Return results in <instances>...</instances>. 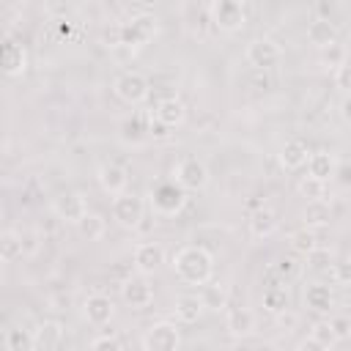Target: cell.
<instances>
[{
	"label": "cell",
	"mask_w": 351,
	"mask_h": 351,
	"mask_svg": "<svg viewBox=\"0 0 351 351\" xmlns=\"http://www.w3.org/2000/svg\"><path fill=\"white\" fill-rule=\"evenodd\" d=\"M173 271L186 285H208L214 274V258L200 244H186L173 255Z\"/></svg>",
	"instance_id": "6da1fadb"
},
{
	"label": "cell",
	"mask_w": 351,
	"mask_h": 351,
	"mask_svg": "<svg viewBox=\"0 0 351 351\" xmlns=\"http://www.w3.org/2000/svg\"><path fill=\"white\" fill-rule=\"evenodd\" d=\"M206 11H208V22L222 33H236L247 22L244 3L239 0H214L206 5Z\"/></svg>",
	"instance_id": "7a4b0ae2"
},
{
	"label": "cell",
	"mask_w": 351,
	"mask_h": 351,
	"mask_svg": "<svg viewBox=\"0 0 351 351\" xmlns=\"http://www.w3.org/2000/svg\"><path fill=\"white\" fill-rule=\"evenodd\" d=\"M118 36H121V47L140 49L143 44H148L156 36V16L154 14H134L132 19L118 25Z\"/></svg>",
	"instance_id": "3957f363"
},
{
	"label": "cell",
	"mask_w": 351,
	"mask_h": 351,
	"mask_svg": "<svg viewBox=\"0 0 351 351\" xmlns=\"http://www.w3.org/2000/svg\"><path fill=\"white\" fill-rule=\"evenodd\" d=\"M148 203L159 217H176L186 206V189H181L176 181H162L148 192Z\"/></svg>",
	"instance_id": "277c9868"
},
{
	"label": "cell",
	"mask_w": 351,
	"mask_h": 351,
	"mask_svg": "<svg viewBox=\"0 0 351 351\" xmlns=\"http://www.w3.org/2000/svg\"><path fill=\"white\" fill-rule=\"evenodd\" d=\"M173 181L186 192H200L208 186V167L197 156H181L173 167Z\"/></svg>",
	"instance_id": "5b68a950"
},
{
	"label": "cell",
	"mask_w": 351,
	"mask_h": 351,
	"mask_svg": "<svg viewBox=\"0 0 351 351\" xmlns=\"http://www.w3.org/2000/svg\"><path fill=\"white\" fill-rule=\"evenodd\" d=\"M110 211H112V219H115L121 228L134 230V228H140V222H143V214H145V200H143V195L123 192V195H115V197H112Z\"/></svg>",
	"instance_id": "8992f818"
},
{
	"label": "cell",
	"mask_w": 351,
	"mask_h": 351,
	"mask_svg": "<svg viewBox=\"0 0 351 351\" xmlns=\"http://www.w3.org/2000/svg\"><path fill=\"white\" fill-rule=\"evenodd\" d=\"M181 329L173 321H154L143 332V351H178Z\"/></svg>",
	"instance_id": "52a82bcc"
},
{
	"label": "cell",
	"mask_w": 351,
	"mask_h": 351,
	"mask_svg": "<svg viewBox=\"0 0 351 351\" xmlns=\"http://www.w3.org/2000/svg\"><path fill=\"white\" fill-rule=\"evenodd\" d=\"M244 58H247V63H250L252 69L266 71V69H271V66L280 63L282 47H280L274 38H269V36H258V38H252V41L247 44Z\"/></svg>",
	"instance_id": "ba28073f"
},
{
	"label": "cell",
	"mask_w": 351,
	"mask_h": 351,
	"mask_svg": "<svg viewBox=\"0 0 351 351\" xmlns=\"http://www.w3.org/2000/svg\"><path fill=\"white\" fill-rule=\"evenodd\" d=\"M112 90L126 104H143L148 99L151 85H148V77L140 74V71H121L112 82Z\"/></svg>",
	"instance_id": "9c48e42d"
},
{
	"label": "cell",
	"mask_w": 351,
	"mask_h": 351,
	"mask_svg": "<svg viewBox=\"0 0 351 351\" xmlns=\"http://www.w3.org/2000/svg\"><path fill=\"white\" fill-rule=\"evenodd\" d=\"M165 258H167V252H165V247L159 241H137L134 244V252H132L134 271L143 274V277L159 271L162 263H165Z\"/></svg>",
	"instance_id": "30bf717a"
},
{
	"label": "cell",
	"mask_w": 351,
	"mask_h": 351,
	"mask_svg": "<svg viewBox=\"0 0 351 351\" xmlns=\"http://www.w3.org/2000/svg\"><path fill=\"white\" fill-rule=\"evenodd\" d=\"M52 211L60 222H69V225H80L82 217L88 214V200L85 195L80 192H63L52 200Z\"/></svg>",
	"instance_id": "8fae6325"
},
{
	"label": "cell",
	"mask_w": 351,
	"mask_h": 351,
	"mask_svg": "<svg viewBox=\"0 0 351 351\" xmlns=\"http://www.w3.org/2000/svg\"><path fill=\"white\" fill-rule=\"evenodd\" d=\"M82 318L90 324V326H107L112 318H115V304L107 293H90L85 302H82Z\"/></svg>",
	"instance_id": "7c38bea8"
},
{
	"label": "cell",
	"mask_w": 351,
	"mask_h": 351,
	"mask_svg": "<svg viewBox=\"0 0 351 351\" xmlns=\"http://www.w3.org/2000/svg\"><path fill=\"white\" fill-rule=\"evenodd\" d=\"M121 299H123L129 307L143 310V307H148V304L154 302V288H151V282H148L143 274L126 277V280L121 282Z\"/></svg>",
	"instance_id": "4fadbf2b"
},
{
	"label": "cell",
	"mask_w": 351,
	"mask_h": 351,
	"mask_svg": "<svg viewBox=\"0 0 351 351\" xmlns=\"http://www.w3.org/2000/svg\"><path fill=\"white\" fill-rule=\"evenodd\" d=\"M96 181H99V186L107 192V195H123L126 192V184H129V173H126V167L123 165H118V162H104V165H99V170H96Z\"/></svg>",
	"instance_id": "5bb4252c"
},
{
	"label": "cell",
	"mask_w": 351,
	"mask_h": 351,
	"mask_svg": "<svg viewBox=\"0 0 351 351\" xmlns=\"http://www.w3.org/2000/svg\"><path fill=\"white\" fill-rule=\"evenodd\" d=\"M0 63H3L5 77H19L27 69V49L19 41L5 38L3 41V49H0Z\"/></svg>",
	"instance_id": "9a60e30c"
},
{
	"label": "cell",
	"mask_w": 351,
	"mask_h": 351,
	"mask_svg": "<svg viewBox=\"0 0 351 351\" xmlns=\"http://www.w3.org/2000/svg\"><path fill=\"white\" fill-rule=\"evenodd\" d=\"M148 121L151 115H143V112H134V115H126L121 123H118V137L129 145H140L145 137H148Z\"/></svg>",
	"instance_id": "2e32d148"
},
{
	"label": "cell",
	"mask_w": 351,
	"mask_h": 351,
	"mask_svg": "<svg viewBox=\"0 0 351 351\" xmlns=\"http://www.w3.org/2000/svg\"><path fill=\"white\" fill-rule=\"evenodd\" d=\"M154 115H156L165 126L176 129V126H181V123L186 121V107H184V101H181L178 96H165V99L156 101Z\"/></svg>",
	"instance_id": "e0dca14e"
},
{
	"label": "cell",
	"mask_w": 351,
	"mask_h": 351,
	"mask_svg": "<svg viewBox=\"0 0 351 351\" xmlns=\"http://www.w3.org/2000/svg\"><path fill=\"white\" fill-rule=\"evenodd\" d=\"M247 225H250V236L252 239H269L280 228V219H277V214L269 206H261V208L250 211Z\"/></svg>",
	"instance_id": "ac0fdd59"
},
{
	"label": "cell",
	"mask_w": 351,
	"mask_h": 351,
	"mask_svg": "<svg viewBox=\"0 0 351 351\" xmlns=\"http://www.w3.org/2000/svg\"><path fill=\"white\" fill-rule=\"evenodd\" d=\"M307 162H310V148H307L304 140L291 137V140L282 143V148H280V165H282L285 170H299V167L307 165Z\"/></svg>",
	"instance_id": "d6986e66"
},
{
	"label": "cell",
	"mask_w": 351,
	"mask_h": 351,
	"mask_svg": "<svg viewBox=\"0 0 351 351\" xmlns=\"http://www.w3.org/2000/svg\"><path fill=\"white\" fill-rule=\"evenodd\" d=\"M225 326L233 337H250L255 332V313L250 307H230L225 315Z\"/></svg>",
	"instance_id": "ffe728a7"
},
{
	"label": "cell",
	"mask_w": 351,
	"mask_h": 351,
	"mask_svg": "<svg viewBox=\"0 0 351 351\" xmlns=\"http://www.w3.org/2000/svg\"><path fill=\"white\" fill-rule=\"evenodd\" d=\"M203 299L200 293H181L176 296V304H173V313H176V321L181 324H195L200 315H203Z\"/></svg>",
	"instance_id": "44dd1931"
},
{
	"label": "cell",
	"mask_w": 351,
	"mask_h": 351,
	"mask_svg": "<svg viewBox=\"0 0 351 351\" xmlns=\"http://www.w3.org/2000/svg\"><path fill=\"white\" fill-rule=\"evenodd\" d=\"M304 304L313 313H329L335 307V293L326 282H310L304 291Z\"/></svg>",
	"instance_id": "7402d4cb"
},
{
	"label": "cell",
	"mask_w": 351,
	"mask_h": 351,
	"mask_svg": "<svg viewBox=\"0 0 351 351\" xmlns=\"http://www.w3.org/2000/svg\"><path fill=\"white\" fill-rule=\"evenodd\" d=\"M307 41H310L313 47H318V49L335 44V41H337V27H335V22L315 16V19L307 25Z\"/></svg>",
	"instance_id": "603a6c76"
},
{
	"label": "cell",
	"mask_w": 351,
	"mask_h": 351,
	"mask_svg": "<svg viewBox=\"0 0 351 351\" xmlns=\"http://www.w3.org/2000/svg\"><path fill=\"white\" fill-rule=\"evenodd\" d=\"M307 167H310L307 176H313V178H318V181L326 184V181L335 178V173H337V159H335V154H329V151H313Z\"/></svg>",
	"instance_id": "cb8c5ba5"
},
{
	"label": "cell",
	"mask_w": 351,
	"mask_h": 351,
	"mask_svg": "<svg viewBox=\"0 0 351 351\" xmlns=\"http://www.w3.org/2000/svg\"><path fill=\"white\" fill-rule=\"evenodd\" d=\"M302 219H304V228H313V230L329 225V219H332L329 200H307V206L302 208Z\"/></svg>",
	"instance_id": "d4e9b609"
},
{
	"label": "cell",
	"mask_w": 351,
	"mask_h": 351,
	"mask_svg": "<svg viewBox=\"0 0 351 351\" xmlns=\"http://www.w3.org/2000/svg\"><path fill=\"white\" fill-rule=\"evenodd\" d=\"M33 335H36V346L41 351H58L63 343V326L58 321H44Z\"/></svg>",
	"instance_id": "484cf974"
},
{
	"label": "cell",
	"mask_w": 351,
	"mask_h": 351,
	"mask_svg": "<svg viewBox=\"0 0 351 351\" xmlns=\"http://www.w3.org/2000/svg\"><path fill=\"white\" fill-rule=\"evenodd\" d=\"M263 310L269 315H280L288 310V288L285 285H271V288H263Z\"/></svg>",
	"instance_id": "4316f807"
},
{
	"label": "cell",
	"mask_w": 351,
	"mask_h": 351,
	"mask_svg": "<svg viewBox=\"0 0 351 351\" xmlns=\"http://www.w3.org/2000/svg\"><path fill=\"white\" fill-rule=\"evenodd\" d=\"M36 335L25 326H11L5 332V351H36Z\"/></svg>",
	"instance_id": "83f0119b"
},
{
	"label": "cell",
	"mask_w": 351,
	"mask_h": 351,
	"mask_svg": "<svg viewBox=\"0 0 351 351\" xmlns=\"http://www.w3.org/2000/svg\"><path fill=\"white\" fill-rule=\"evenodd\" d=\"M77 230H80L82 239H88V241H99V239L107 233V219H104L101 214H96V211H88V214L82 217V222L77 225Z\"/></svg>",
	"instance_id": "f1b7e54d"
},
{
	"label": "cell",
	"mask_w": 351,
	"mask_h": 351,
	"mask_svg": "<svg viewBox=\"0 0 351 351\" xmlns=\"http://www.w3.org/2000/svg\"><path fill=\"white\" fill-rule=\"evenodd\" d=\"M288 244H291L293 252H299V255L307 258L310 252L318 250V236H315L313 228H299V230H293V233L288 236Z\"/></svg>",
	"instance_id": "f546056e"
},
{
	"label": "cell",
	"mask_w": 351,
	"mask_h": 351,
	"mask_svg": "<svg viewBox=\"0 0 351 351\" xmlns=\"http://www.w3.org/2000/svg\"><path fill=\"white\" fill-rule=\"evenodd\" d=\"M0 255H3L5 263H14L16 258H22V255H25L22 233H16V230H5V233L0 236Z\"/></svg>",
	"instance_id": "4dcf8cb0"
},
{
	"label": "cell",
	"mask_w": 351,
	"mask_h": 351,
	"mask_svg": "<svg viewBox=\"0 0 351 351\" xmlns=\"http://www.w3.org/2000/svg\"><path fill=\"white\" fill-rule=\"evenodd\" d=\"M181 16H184V25H186V30H189V33H203L208 11H206V5L184 3V5H181Z\"/></svg>",
	"instance_id": "1f68e13d"
},
{
	"label": "cell",
	"mask_w": 351,
	"mask_h": 351,
	"mask_svg": "<svg viewBox=\"0 0 351 351\" xmlns=\"http://www.w3.org/2000/svg\"><path fill=\"white\" fill-rule=\"evenodd\" d=\"M318 63L324 66V69H329V71H337L340 66H346L348 63V52H346V47L343 44H329V47H324L321 52H318Z\"/></svg>",
	"instance_id": "d6a6232c"
},
{
	"label": "cell",
	"mask_w": 351,
	"mask_h": 351,
	"mask_svg": "<svg viewBox=\"0 0 351 351\" xmlns=\"http://www.w3.org/2000/svg\"><path fill=\"white\" fill-rule=\"evenodd\" d=\"M296 192L302 197H307V200H326V184L313 178V176H302L296 181Z\"/></svg>",
	"instance_id": "836d02e7"
},
{
	"label": "cell",
	"mask_w": 351,
	"mask_h": 351,
	"mask_svg": "<svg viewBox=\"0 0 351 351\" xmlns=\"http://www.w3.org/2000/svg\"><path fill=\"white\" fill-rule=\"evenodd\" d=\"M200 299H203V307L206 310H222L228 304V293H225L222 285H206L203 293H200Z\"/></svg>",
	"instance_id": "e575fe53"
},
{
	"label": "cell",
	"mask_w": 351,
	"mask_h": 351,
	"mask_svg": "<svg viewBox=\"0 0 351 351\" xmlns=\"http://www.w3.org/2000/svg\"><path fill=\"white\" fill-rule=\"evenodd\" d=\"M310 337H315V340H318L321 346H326V348H332V346L337 343V335H335V329L329 326V321H318V324H313Z\"/></svg>",
	"instance_id": "d590c367"
},
{
	"label": "cell",
	"mask_w": 351,
	"mask_h": 351,
	"mask_svg": "<svg viewBox=\"0 0 351 351\" xmlns=\"http://www.w3.org/2000/svg\"><path fill=\"white\" fill-rule=\"evenodd\" d=\"M332 280L335 285H351V255L332 263Z\"/></svg>",
	"instance_id": "8d00e7d4"
},
{
	"label": "cell",
	"mask_w": 351,
	"mask_h": 351,
	"mask_svg": "<svg viewBox=\"0 0 351 351\" xmlns=\"http://www.w3.org/2000/svg\"><path fill=\"white\" fill-rule=\"evenodd\" d=\"M296 261L291 258V255H280L277 261H274V266H271V271L280 277V280H288V277H293L296 274Z\"/></svg>",
	"instance_id": "74e56055"
},
{
	"label": "cell",
	"mask_w": 351,
	"mask_h": 351,
	"mask_svg": "<svg viewBox=\"0 0 351 351\" xmlns=\"http://www.w3.org/2000/svg\"><path fill=\"white\" fill-rule=\"evenodd\" d=\"M90 351H123V346L115 335H99V337H93Z\"/></svg>",
	"instance_id": "f35d334b"
},
{
	"label": "cell",
	"mask_w": 351,
	"mask_h": 351,
	"mask_svg": "<svg viewBox=\"0 0 351 351\" xmlns=\"http://www.w3.org/2000/svg\"><path fill=\"white\" fill-rule=\"evenodd\" d=\"M148 137H154V140H167L170 137V126H165L154 112H151V121H148Z\"/></svg>",
	"instance_id": "ab89813d"
},
{
	"label": "cell",
	"mask_w": 351,
	"mask_h": 351,
	"mask_svg": "<svg viewBox=\"0 0 351 351\" xmlns=\"http://www.w3.org/2000/svg\"><path fill=\"white\" fill-rule=\"evenodd\" d=\"M329 326L335 329L337 340L351 335V318H348V315H332V318H329Z\"/></svg>",
	"instance_id": "60d3db41"
},
{
	"label": "cell",
	"mask_w": 351,
	"mask_h": 351,
	"mask_svg": "<svg viewBox=\"0 0 351 351\" xmlns=\"http://www.w3.org/2000/svg\"><path fill=\"white\" fill-rule=\"evenodd\" d=\"M335 85L348 96L351 93V63H346V66H340L337 71H335Z\"/></svg>",
	"instance_id": "b9f144b4"
},
{
	"label": "cell",
	"mask_w": 351,
	"mask_h": 351,
	"mask_svg": "<svg viewBox=\"0 0 351 351\" xmlns=\"http://www.w3.org/2000/svg\"><path fill=\"white\" fill-rule=\"evenodd\" d=\"M329 261H332V250H324V247H318L315 252H310V255H307L310 269H324Z\"/></svg>",
	"instance_id": "7bdbcfd3"
},
{
	"label": "cell",
	"mask_w": 351,
	"mask_h": 351,
	"mask_svg": "<svg viewBox=\"0 0 351 351\" xmlns=\"http://www.w3.org/2000/svg\"><path fill=\"white\" fill-rule=\"evenodd\" d=\"M296 351H329V348H326V346H321L315 337H310V335H307V337H302V340L296 343Z\"/></svg>",
	"instance_id": "ee69618b"
},
{
	"label": "cell",
	"mask_w": 351,
	"mask_h": 351,
	"mask_svg": "<svg viewBox=\"0 0 351 351\" xmlns=\"http://www.w3.org/2000/svg\"><path fill=\"white\" fill-rule=\"evenodd\" d=\"M340 115H343L346 123H351V93L343 96V101H340Z\"/></svg>",
	"instance_id": "f6af8a7d"
},
{
	"label": "cell",
	"mask_w": 351,
	"mask_h": 351,
	"mask_svg": "<svg viewBox=\"0 0 351 351\" xmlns=\"http://www.w3.org/2000/svg\"><path fill=\"white\" fill-rule=\"evenodd\" d=\"M315 11H318V19H329V14L335 11L332 3H315Z\"/></svg>",
	"instance_id": "bcb514c9"
},
{
	"label": "cell",
	"mask_w": 351,
	"mask_h": 351,
	"mask_svg": "<svg viewBox=\"0 0 351 351\" xmlns=\"http://www.w3.org/2000/svg\"><path fill=\"white\" fill-rule=\"evenodd\" d=\"M22 244H25V255L36 252V236L33 233H22Z\"/></svg>",
	"instance_id": "7dc6e473"
},
{
	"label": "cell",
	"mask_w": 351,
	"mask_h": 351,
	"mask_svg": "<svg viewBox=\"0 0 351 351\" xmlns=\"http://www.w3.org/2000/svg\"><path fill=\"white\" fill-rule=\"evenodd\" d=\"M44 8H47L49 14H63V16L69 14V5H63V3H47Z\"/></svg>",
	"instance_id": "c3c4849f"
},
{
	"label": "cell",
	"mask_w": 351,
	"mask_h": 351,
	"mask_svg": "<svg viewBox=\"0 0 351 351\" xmlns=\"http://www.w3.org/2000/svg\"><path fill=\"white\" fill-rule=\"evenodd\" d=\"M252 351H280V348H277V346H274L271 340H261V343H258V346H255Z\"/></svg>",
	"instance_id": "681fc988"
},
{
	"label": "cell",
	"mask_w": 351,
	"mask_h": 351,
	"mask_svg": "<svg viewBox=\"0 0 351 351\" xmlns=\"http://www.w3.org/2000/svg\"><path fill=\"white\" fill-rule=\"evenodd\" d=\"M340 181H343V184H351V165L343 167V178H340Z\"/></svg>",
	"instance_id": "f907efd6"
},
{
	"label": "cell",
	"mask_w": 351,
	"mask_h": 351,
	"mask_svg": "<svg viewBox=\"0 0 351 351\" xmlns=\"http://www.w3.org/2000/svg\"><path fill=\"white\" fill-rule=\"evenodd\" d=\"M348 337H351V335H348Z\"/></svg>",
	"instance_id": "816d5d0a"
}]
</instances>
